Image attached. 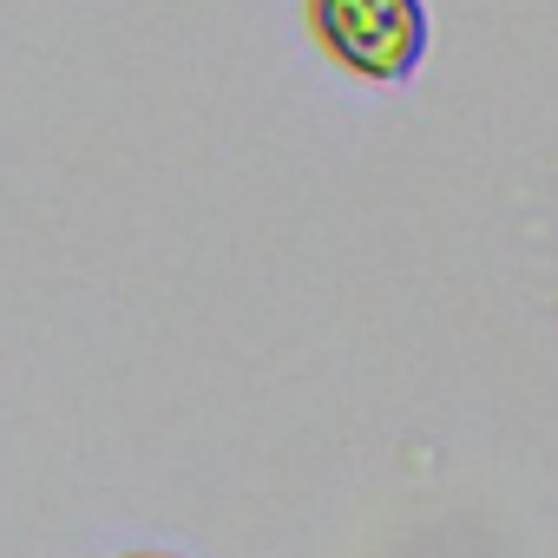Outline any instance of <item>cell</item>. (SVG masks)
<instances>
[{
    "instance_id": "6da1fadb",
    "label": "cell",
    "mask_w": 558,
    "mask_h": 558,
    "mask_svg": "<svg viewBox=\"0 0 558 558\" xmlns=\"http://www.w3.org/2000/svg\"><path fill=\"white\" fill-rule=\"evenodd\" d=\"M310 27L329 47V60L381 86H401L427 53L421 0H310Z\"/></svg>"
}]
</instances>
